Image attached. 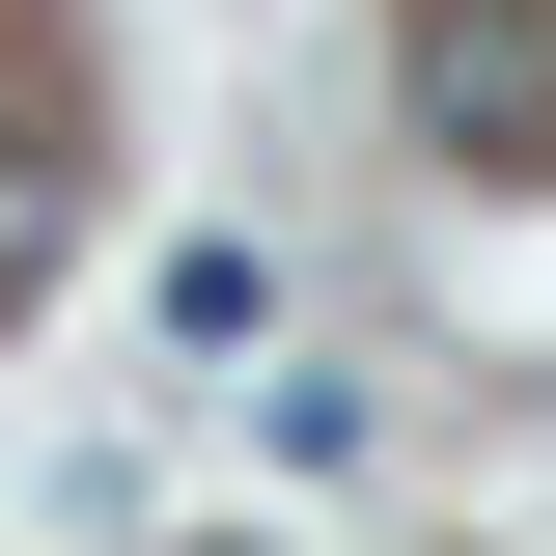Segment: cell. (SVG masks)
Instances as JSON below:
<instances>
[{"mask_svg":"<svg viewBox=\"0 0 556 556\" xmlns=\"http://www.w3.org/2000/svg\"><path fill=\"white\" fill-rule=\"evenodd\" d=\"M56 223H84V195H56V139H0V306L56 278Z\"/></svg>","mask_w":556,"mask_h":556,"instance_id":"2","label":"cell"},{"mask_svg":"<svg viewBox=\"0 0 556 556\" xmlns=\"http://www.w3.org/2000/svg\"><path fill=\"white\" fill-rule=\"evenodd\" d=\"M390 84H417V139H445L473 195L556 167V0H390Z\"/></svg>","mask_w":556,"mask_h":556,"instance_id":"1","label":"cell"}]
</instances>
